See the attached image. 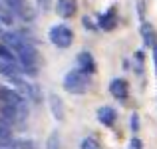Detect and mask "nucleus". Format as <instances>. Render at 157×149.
Masks as SVG:
<instances>
[{
    "instance_id": "4",
    "label": "nucleus",
    "mask_w": 157,
    "mask_h": 149,
    "mask_svg": "<svg viewBox=\"0 0 157 149\" xmlns=\"http://www.w3.org/2000/svg\"><path fill=\"white\" fill-rule=\"evenodd\" d=\"M4 2H6L8 6L14 10V14L18 16L20 20H24V22H32V20L36 18L34 8H32L26 0H4Z\"/></svg>"
},
{
    "instance_id": "16",
    "label": "nucleus",
    "mask_w": 157,
    "mask_h": 149,
    "mask_svg": "<svg viewBox=\"0 0 157 149\" xmlns=\"http://www.w3.org/2000/svg\"><path fill=\"white\" fill-rule=\"evenodd\" d=\"M36 4L42 12H48V8H50V0H36Z\"/></svg>"
},
{
    "instance_id": "7",
    "label": "nucleus",
    "mask_w": 157,
    "mask_h": 149,
    "mask_svg": "<svg viewBox=\"0 0 157 149\" xmlns=\"http://www.w3.org/2000/svg\"><path fill=\"white\" fill-rule=\"evenodd\" d=\"M58 14L62 18H72L78 10V2L76 0H58Z\"/></svg>"
},
{
    "instance_id": "18",
    "label": "nucleus",
    "mask_w": 157,
    "mask_h": 149,
    "mask_svg": "<svg viewBox=\"0 0 157 149\" xmlns=\"http://www.w3.org/2000/svg\"><path fill=\"white\" fill-rule=\"evenodd\" d=\"M137 113H133V115H131V129H133V131H137V125H139V123H137Z\"/></svg>"
},
{
    "instance_id": "11",
    "label": "nucleus",
    "mask_w": 157,
    "mask_h": 149,
    "mask_svg": "<svg viewBox=\"0 0 157 149\" xmlns=\"http://www.w3.org/2000/svg\"><path fill=\"white\" fill-rule=\"evenodd\" d=\"M98 26L104 28V30H111L115 26V8H109L105 14H101L98 18Z\"/></svg>"
},
{
    "instance_id": "8",
    "label": "nucleus",
    "mask_w": 157,
    "mask_h": 149,
    "mask_svg": "<svg viewBox=\"0 0 157 149\" xmlns=\"http://www.w3.org/2000/svg\"><path fill=\"white\" fill-rule=\"evenodd\" d=\"M98 119H100V121L104 123V125L113 127V125H115V119H117V115H115L113 107L104 105V107H100V109H98Z\"/></svg>"
},
{
    "instance_id": "15",
    "label": "nucleus",
    "mask_w": 157,
    "mask_h": 149,
    "mask_svg": "<svg viewBox=\"0 0 157 149\" xmlns=\"http://www.w3.org/2000/svg\"><path fill=\"white\" fill-rule=\"evenodd\" d=\"M20 149H38L36 147V143H32V141H26V139H20L18 143H16Z\"/></svg>"
},
{
    "instance_id": "10",
    "label": "nucleus",
    "mask_w": 157,
    "mask_h": 149,
    "mask_svg": "<svg viewBox=\"0 0 157 149\" xmlns=\"http://www.w3.org/2000/svg\"><path fill=\"white\" fill-rule=\"evenodd\" d=\"M50 111L58 121L64 119V103H62V97L58 94H50Z\"/></svg>"
},
{
    "instance_id": "14",
    "label": "nucleus",
    "mask_w": 157,
    "mask_h": 149,
    "mask_svg": "<svg viewBox=\"0 0 157 149\" xmlns=\"http://www.w3.org/2000/svg\"><path fill=\"white\" fill-rule=\"evenodd\" d=\"M82 149H101V147L94 137H86L84 141H82Z\"/></svg>"
},
{
    "instance_id": "12",
    "label": "nucleus",
    "mask_w": 157,
    "mask_h": 149,
    "mask_svg": "<svg viewBox=\"0 0 157 149\" xmlns=\"http://www.w3.org/2000/svg\"><path fill=\"white\" fill-rule=\"evenodd\" d=\"M0 22L4 26H12L14 24V10L8 4H0Z\"/></svg>"
},
{
    "instance_id": "2",
    "label": "nucleus",
    "mask_w": 157,
    "mask_h": 149,
    "mask_svg": "<svg viewBox=\"0 0 157 149\" xmlns=\"http://www.w3.org/2000/svg\"><path fill=\"white\" fill-rule=\"evenodd\" d=\"M64 88L70 94H86L90 88V78L86 72L82 70H72V72L66 74L64 78Z\"/></svg>"
},
{
    "instance_id": "1",
    "label": "nucleus",
    "mask_w": 157,
    "mask_h": 149,
    "mask_svg": "<svg viewBox=\"0 0 157 149\" xmlns=\"http://www.w3.org/2000/svg\"><path fill=\"white\" fill-rule=\"evenodd\" d=\"M4 42L6 46L16 54L20 66L26 74H38V68H40V54L36 52L34 44L30 40H26L24 36L20 34H4Z\"/></svg>"
},
{
    "instance_id": "3",
    "label": "nucleus",
    "mask_w": 157,
    "mask_h": 149,
    "mask_svg": "<svg viewBox=\"0 0 157 149\" xmlns=\"http://www.w3.org/2000/svg\"><path fill=\"white\" fill-rule=\"evenodd\" d=\"M48 36H50L52 44L58 46V48H68V46H72V42H74V32L70 30L66 24H58V26H54Z\"/></svg>"
},
{
    "instance_id": "5",
    "label": "nucleus",
    "mask_w": 157,
    "mask_h": 149,
    "mask_svg": "<svg viewBox=\"0 0 157 149\" xmlns=\"http://www.w3.org/2000/svg\"><path fill=\"white\" fill-rule=\"evenodd\" d=\"M109 92H111V96H113V97H117V99H125V97H127V94H129L127 82H125V80H121V78H117V80H111V84H109Z\"/></svg>"
},
{
    "instance_id": "13",
    "label": "nucleus",
    "mask_w": 157,
    "mask_h": 149,
    "mask_svg": "<svg viewBox=\"0 0 157 149\" xmlns=\"http://www.w3.org/2000/svg\"><path fill=\"white\" fill-rule=\"evenodd\" d=\"M46 149H62V145H60V135L54 131V133L48 137V143H46Z\"/></svg>"
},
{
    "instance_id": "17",
    "label": "nucleus",
    "mask_w": 157,
    "mask_h": 149,
    "mask_svg": "<svg viewBox=\"0 0 157 149\" xmlns=\"http://www.w3.org/2000/svg\"><path fill=\"white\" fill-rule=\"evenodd\" d=\"M129 149H141V141H139L137 137H133L129 141Z\"/></svg>"
},
{
    "instance_id": "6",
    "label": "nucleus",
    "mask_w": 157,
    "mask_h": 149,
    "mask_svg": "<svg viewBox=\"0 0 157 149\" xmlns=\"http://www.w3.org/2000/svg\"><path fill=\"white\" fill-rule=\"evenodd\" d=\"M78 66H80L82 72H86L88 76H92L96 72V62H94V56L90 52H82L78 56Z\"/></svg>"
},
{
    "instance_id": "9",
    "label": "nucleus",
    "mask_w": 157,
    "mask_h": 149,
    "mask_svg": "<svg viewBox=\"0 0 157 149\" xmlns=\"http://www.w3.org/2000/svg\"><path fill=\"white\" fill-rule=\"evenodd\" d=\"M141 36H143L145 46H149V48H155L157 46V32L153 30V26H151L149 22H143L141 24Z\"/></svg>"
}]
</instances>
